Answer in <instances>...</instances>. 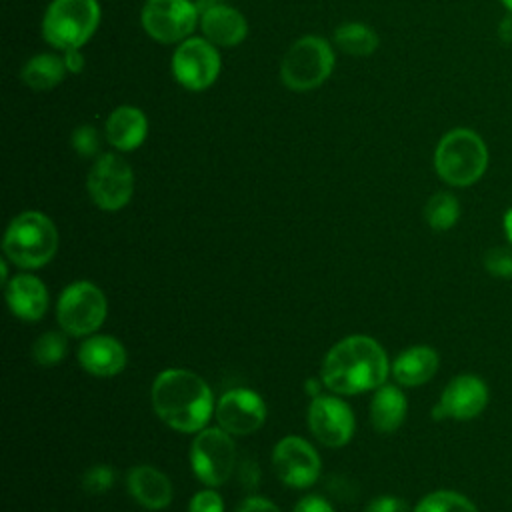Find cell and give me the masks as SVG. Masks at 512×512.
<instances>
[{
    "label": "cell",
    "instance_id": "1",
    "mask_svg": "<svg viewBox=\"0 0 512 512\" xmlns=\"http://www.w3.org/2000/svg\"><path fill=\"white\" fill-rule=\"evenodd\" d=\"M388 358L384 348L368 336L340 340L324 358L322 382L336 394H360L384 384Z\"/></svg>",
    "mask_w": 512,
    "mask_h": 512
},
{
    "label": "cell",
    "instance_id": "2",
    "mask_svg": "<svg viewBox=\"0 0 512 512\" xmlns=\"http://www.w3.org/2000/svg\"><path fill=\"white\" fill-rule=\"evenodd\" d=\"M152 406L156 416L178 432L202 430L212 414V392L194 372L170 368L152 384Z\"/></svg>",
    "mask_w": 512,
    "mask_h": 512
},
{
    "label": "cell",
    "instance_id": "3",
    "mask_svg": "<svg viewBox=\"0 0 512 512\" xmlns=\"http://www.w3.org/2000/svg\"><path fill=\"white\" fill-rule=\"evenodd\" d=\"M434 166L444 182L452 186H470L480 180L488 166L486 144L468 128L450 130L436 146Z\"/></svg>",
    "mask_w": 512,
    "mask_h": 512
},
{
    "label": "cell",
    "instance_id": "4",
    "mask_svg": "<svg viewBox=\"0 0 512 512\" xmlns=\"http://www.w3.org/2000/svg\"><path fill=\"white\" fill-rule=\"evenodd\" d=\"M58 232L52 220L40 212L16 216L4 236V254L20 268H40L52 260Z\"/></svg>",
    "mask_w": 512,
    "mask_h": 512
},
{
    "label": "cell",
    "instance_id": "5",
    "mask_svg": "<svg viewBox=\"0 0 512 512\" xmlns=\"http://www.w3.org/2000/svg\"><path fill=\"white\" fill-rule=\"evenodd\" d=\"M98 20L96 0H54L46 10L42 32L56 48H80L94 34Z\"/></svg>",
    "mask_w": 512,
    "mask_h": 512
},
{
    "label": "cell",
    "instance_id": "6",
    "mask_svg": "<svg viewBox=\"0 0 512 512\" xmlns=\"http://www.w3.org/2000/svg\"><path fill=\"white\" fill-rule=\"evenodd\" d=\"M334 66L330 44L318 36H304L292 44L282 60V82L292 90H310L322 84Z\"/></svg>",
    "mask_w": 512,
    "mask_h": 512
},
{
    "label": "cell",
    "instance_id": "7",
    "mask_svg": "<svg viewBox=\"0 0 512 512\" xmlns=\"http://www.w3.org/2000/svg\"><path fill=\"white\" fill-rule=\"evenodd\" d=\"M60 328L70 336H86L102 326L106 318V296L92 282L66 286L56 308Z\"/></svg>",
    "mask_w": 512,
    "mask_h": 512
},
{
    "label": "cell",
    "instance_id": "8",
    "mask_svg": "<svg viewBox=\"0 0 512 512\" xmlns=\"http://www.w3.org/2000/svg\"><path fill=\"white\" fill-rule=\"evenodd\" d=\"M194 474L206 486L224 484L236 466V446L222 428H204L190 448Z\"/></svg>",
    "mask_w": 512,
    "mask_h": 512
},
{
    "label": "cell",
    "instance_id": "9",
    "mask_svg": "<svg viewBox=\"0 0 512 512\" xmlns=\"http://www.w3.org/2000/svg\"><path fill=\"white\" fill-rule=\"evenodd\" d=\"M134 190L132 168L116 154H102L90 174L88 192L102 210H120L128 204Z\"/></svg>",
    "mask_w": 512,
    "mask_h": 512
},
{
    "label": "cell",
    "instance_id": "10",
    "mask_svg": "<svg viewBox=\"0 0 512 512\" xmlns=\"http://www.w3.org/2000/svg\"><path fill=\"white\" fill-rule=\"evenodd\" d=\"M172 72L188 90L208 88L220 72V56L210 40L190 38L172 56Z\"/></svg>",
    "mask_w": 512,
    "mask_h": 512
},
{
    "label": "cell",
    "instance_id": "11",
    "mask_svg": "<svg viewBox=\"0 0 512 512\" xmlns=\"http://www.w3.org/2000/svg\"><path fill=\"white\" fill-rule=\"evenodd\" d=\"M198 10L188 0H148L142 10L144 30L160 42H178L196 26Z\"/></svg>",
    "mask_w": 512,
    "mask_h": 512
},
{
    "label": "cell",
    "instance_id": "12",
    "mask_svg": "<svg viewBox=\"0 0 512 512\" xmlns=\"http://www.w3.org/2000/svg\"><path fill=\"white\" fill-rule=\"evenodd\" d=\"M276 476L292 488L312 486L320 474V458L316 450L300 436H284L272 452Z\"/></svg>",
    "mask_w": 512,
    "mask_h": 512
},
{
    "label": "cell",
    "instance_id": "13",
    "mask_svg": "<svg viewBox=\"0 0 512 512\" xmlns=\"http://www.w3.org/2000/svg\"><path fill=\"white\" fill-rule=\"evenodd\" d=\"M216 418L220 428L228 434L248 436L264 424L266 404L256 392L248 388H234L218 400Z\"/></svg>",
    "mask_w": 512,
    "mask_h": 512
},
{
    "label": "cell",
    "instance_id": "14",
    "mask_svg": "<svg viewBox=\"0 0 512 512\" xmlns=\"http://www.w3.org/2000/svg\"><path fill=\"white\" fill-rule=\"evenodd\" d=\"M308 424L316 440L330 448L348 444L354 434V416L336 396H316L308 408Z\"/></svg>",
    "mask_w": 512,
    "mask_h": 512
},
{
    "label": "cell",
    "instance_id": "15",
    "mask_svg": "<svg viewBox=\"0 0 512 512\" xmlns=\"http://www.w3.org/2000/svg\"><path fill=\"white\" fill-rule=\"evenodd\" d=\"M488 402V388L482 378L474 374H460L448 382L440 402L434 406L432 416L436 420L456 418L470 420L478 416Z\"/></svg>",
    "mask_w": 512,
    "mask_h": 512
},
{
    "label": "cell",
    "instance_id": "16",
    "mask_svg": "<svg viewBox=\"0 0 512 512\" xmlns=\"http://www.w3.org/2000/svg\"><path fill=\"white\" fill-rule=\"evenodd\" d=\"M80 366L100 378L116 376L126 366V350L112 336H92L78 350Z\"/></svg>",
    "mask_w": 512,
    "mask_h": 512
},
{
    "label": "cell",
    "instance_id": "17",
    "mask_svg": "<svg viewBox=\"0 0 512 512\" xmlns=\"http://www.w3.org/2000/svg\"><path fill=\"white\" fill-rule=\"evenodd\" d=\"M126 486L132 498L148 510H162L172 502V484L154 466H134L126 476Z\"/></svg>",
    "mask_w": 512,
    "mask_h": 512
},
{
    "label": "cell",
    "instance_id": "18",
    "mask_svg": "<svg viewBox=\"0 0 512 512\" xmlns=\"http://www.w3.org/2000/svg\"><path fill=\"white\" fill-rule=\"evenodd\" d=\"M6 302L14 316L40 320L48 308V290L36 276L20 274L6 282Z\"/></svg>",
    "mask_w": 512,
    "mask_h": 512
},
{
    "label": "cell",
    "instance_id": "19",
    "mask_svg": "<svg viewBox=\"0 0 512 512\" xmlns=\"http://www.w3.org/2000/svg\"><path fill=\"white\" fill-rule=\"evenodd\" d=\"M202 32L216 46H234L244 40L248 26L238 10L220 4L202 14Z\"/></svg>",
    "mask_w": 512,
    "mask_h": 512
},
{
    "label": "cell",
    "instance_id": "20",
    "mask_svg": "<svg viewBox=\"0 0 512 512\" xmlns=\"http://www.w3.org/2000/svg\"><path fill=\"white\" fill-rule=\"evenodd\" d=\"M146 116L132 106L116 108L106 120V138L118 150H134L146 138Z\"/></svg>",
    "mask_w": 512,
    "mask_h": 512
},
{
    "label": "cell",
    "instance_id": "21",
    "mask_svg": "<svg viewBox=\"0 0 512 512\" xmlns=\"http://www.w3.org/2000/svg\"><path fill=\"white\" fill-rule=\"evenodd\" d=\"M438 354L428 346H414L398 354L392 364V374L402 386H420L438 370Z\"/></svg>",
    "mask_w": 512,
    "mask_h": 512
},
{
    "label": "cell",
    "instance_id": "22",
    "mask_svg": "<svg viewBox=\"0 0 512 512\" xmlns=\"http://www.w3.org/2000/svg\"><path fill=\"white\" fill-rule=\"evenodd\" d=\"M370 418L378 432H394L406 418V396L396 386H378L372 396Z\"/></svg>",
    "mask_w": 512,
    "mask_h": 512
},
{
    "label": "cell",
    "instance_id": "23",
    "mask_svg": "<svg viewBox=\"0 0 512 512\" xmlns=\"http://www.w3.org/2000/svg\"><path fill=\"white\" fill-rule=\"evenodd\" d=\"M64 60L54 54H38L30 58L22 70V80L34 90H48L62 80Z\"/></svg>",
    "mask_w": 512,
    "mask_h": 512
},
{
    "label": "cell",
    "instance_id": "24",
    "mask_svg": "<svg viewBox=\"0 0 512 512\" xmlns=\"http://www.w3.org/2000/svg\"><path fill=\"white\" fill-rule=\"evenodd\" d=\"M334 40L342 52L354 54V56L372 54L378 46V36L374 34V30L364 24H358V22L342 24L334 32Z\"/></svg>",
    "mask_w": 512,
    "mask_h": 512
},
{
    "label": "cell",
    "instance_id": "25",
    "mask_svg": "<svg viewBox=\"0 0 512 512\" xmlns=\"http://www.w3.org/2000/svg\"><path fill=\"white\" fill-rule=\"evenodd\" d=\"M424 216H426V222L434 230L442 232V230H448L456 224V220L460 216V204L452 194L438 192L426 202Z\"/></svg>",
    "mask_w": 512,
    "mask_h": 512
},
{
    "label": "cell",
    "instance_id": "26",
    "mask_svg": "<svg viewBox=\"0 0 512 512\" xmlns=\"http://www.w3.org/2000/svg\"><path fill=\"white\" fill-rule=\"evenodd\" d=\"M414 512H478V510L466 496L452 490H438L422 498Z\"/></svg>",
    "mask_w": 512,
    "mask_h": 512
},
{
    "label": "cell",
    "instance_id": "27",
    "mask_svg": "<svg viewBox=\"0 0 512 512\" xmlns=\"http://www.w3.org/2000/svg\"><path fill=\"white\" fill-rule=\"evenodd\" d=\"M66 354V340L60 332H44L32 346V358L40 366H54Z\"/></svg>",
    "mask_w": 512,
    "mask_h": 512
},
{
    "label": "cell",
    "instance_id": "28",
    "mask_svg": "<svg viewBox=\"0 0 512 512\" xmlns=\"http://www.w3.org/2000/svg\"><path fill=\"white\" fill-rule=\"evenodd\" d=\"M114 484V470L110 466L104 464H96L90 466L84 474H82V488L88 494H102L106 492L110 486Z\"/></svg>",
    "mask_w": 512,
    "mask_h": 512
},
{
    "label": "cell",
    "instance_id": "29",
    "mask_svg": "<svg viewBox=\"0 0 512 512\" xmlns=\"http://www.w3.org/2000/svg\"><path fill=\"white\" fill-rule=\"evenodd\" d=\"M484 266L490 274L498 278H510L512 276V250L496 246L484 256Z\"/></svg>",
    "mask_w": 512,
    "mask_h": 512
},
{
    "label": "cell",
    "instance_id": "30",
    "mask_svg": "<svg viewBox=\"0 0 512 512\" xmlns=\"http://www.w3.org/2000/svg\"><path fill=\"white\" fill-rule=\"evenodd\" d=\"M72 146L80 156H94L100 148L98 132L92 126H78L72 134Z\"/></svg>",
    "mask_w": 512,
    "mask_h": 512
},
{
    "label": "cell",
    "instance_id": "31",
    "mask_svg": "<svg viewBox=\"0 0 512 512\" xmlns=\"http://www.w3.org/2000/svg\"><path fill=\"white\" fill-rule=\"evenodd\" d=\"M188 512H224V502L214 490H200L190 500Z\"/></svg>",
    "mask_w": 512,
    "mask_h": 512
},
{
    "label": "cell",
    "instance_id": "32",
    "mask_svg": "<svg viewBox=\"0 0 512 512\" xmlns=\"http://www.w3.org/2000/svg\"><path fill=\"white\" fill-rule=\"evenodd\" d=\"M364 512H408V506L404 500L394 496H378L374 498Z\"/></svg>",
    "mask_w": 512,
    "mask_h": 512
},
{
    "label": "cell",
    "instance_id": "33",
    "mask_svg": "<svg viewBox=\"0 0 512 512\" xmlns=\"http://www.w3.org/2000/svg\"><path fill=\"white\" fill-rule=\"evenodd\" d=\"M236 512H280V508L262 496H250L238 506Z\"/></svg>",
    "mask_w": 512,
    "mask_h": 512
},
{
    "label": "cell",
    "instance_id": "34",
    "mask_svg": "<svg viewBox=\"0 0 512 512\" xmlns=\"http://www.w3.org/2000/svg\"><path fill=\"white\" fill-rule=\"evenodd\" d=\"M294 512H334V510H332V506L328 504V500H324V498H320V496H304V498L296 504Z\"/></svg>",
    "mask_w": 512,
    "mask_h": 512
},
{
    "label": "cell",
    "instance_id": "35",
    "mask_svg": "<svg viewBox=\"0 0 512 512\" xmlns=\"http://www.w3.org/2000/svg\"><path fill=\"white\" fill-rule=\"evenodd\" d=\"M240 482L244 484L246 490L258 486V480H260V470H258V464H254L252 460H244L240 464Z\"/></svg>",
    "mask_w": 512,
    "mask_h": 512
},
{
    "label": "cell",
    "instance_id": "36",
    "mask_svg": "<svg viewBox=\"0 0 512 512\" xmlns=\"http://www.w3.org/2000/svg\"><path fill=\"white\" fill-rule=\"evenodd\" d=\"M64 64H66V68H68L70 72H80L82 66H84V58H82L80 50H78V48L66 50V54H64Z\"/></svg>",
    "mask_w": 512,
    "mask_h": 512
},
{
    "label": "cell",
    "instance_id": "37",
    "mask_svg": "<svg viewBox=\"0 0 512 512\" xmlns=\"http://www.w3.org/2000/svg\"><path fill=\"white\" fill-rule=\"evenodd\" d=\"M498 36L504 44H510L512 42V12L508 16H504L498 24Z\"/></svg>",
    "mask_w": 512,
    "mask_h": 512
},
{
    "label": "cell",
    "instance_id": "38",
    "mask_svg": "<svg viewBox=\"0 0 512 512\" xmlns=\"http://www.w3.org/2000/svg\"><path fill=\"white\" fill-rule=\"evenodd\" d=\"M222 4V0H196V10H198V14L202 16L204 12H208V10H212V8H216V6H220Z\"/></svg>",
    "mask_w": 512,
    "mask_h": 512
},
{
    "label": "cell",
    "instance_id": "39",
    "mask_svg": "<svg viewBox=\"0 0 512 512\" xmlns=\"http://www.w3.org/2000/svg\"><path fill=\"white\" fill-rule=\"evenodd\" d=\"M504 230H506V234H508V240L512 242V208L506 212V216H504Z\"/></svg>",
    "mask_w": 512,
    "mask_h": 512
},
{
    "label": "cell",
    "instance_id": "40",
    "mask_svg": "<svg viewBox=\"0 0 512 512\" xmlns=\"http://www.w3.org/2000/svg\"><path fill=\"white\" fill-rule=\"evenodd\" d=\"M500 2H502V6H504V8H508V10L512 12V0H500Z\"/></svg>",
    "mask_w": 512,
    "mask_h": 512
}]
</instances>
